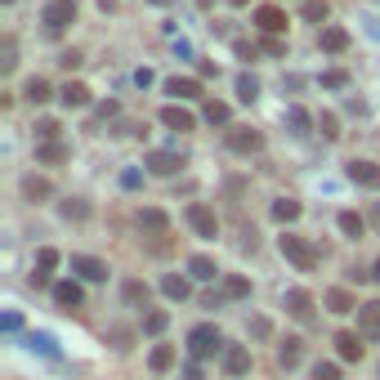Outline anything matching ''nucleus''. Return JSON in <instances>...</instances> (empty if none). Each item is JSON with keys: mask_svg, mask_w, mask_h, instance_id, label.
Here are the masks:
<instances>
[{"mask_svg": "<svg viewBox=\"0 0 380 380\" xmlns=\"http://www.w3.org/2000/svg\"><path fill=\"white\" fill-rule=\"evenodd\" d=\"M188 273L197 277V282H215V277H219V264L211 260V255H192V260H188Z\"/></svg>", "mask_w": 380, "mask_h": 380, "instance_id": "393cba45", "label": "nucleus"}, {"mask_svg": "<svg viewBox=\"0 0 380 380\" xmlns=\"http://www.w3.org/2000/svg\"><path fill=\"white\" fill-rule=\"evenodd\" d=\"M188 224H192V232H197V237H206V242L219 237V219H215L211 206H202V202L188 206Z\"/></svg>", "mask_w": 380, "mask_h": 380, "instance_id": "20e7f679", "label": "nucleus"}, {"mask_svg": "<svg viewBox=\"0 0 380 380\" xmlns=\"http://www.w3.org/2000/svg\"><path fill=\"white\" fill-rule=\"evenodd\" d=\"M22 99H27V103H50V81L32 77L27 85H22Z\"/></svg>", "mask_w": 380, "mask_h": 380, "instance_id": "2f4dec72", "label": "nucleus"}, {"mask_svg": "<svg viewBox=\"0 0 380 380\" xmlns=\"http://www.w3.org/2000/svg\"><path fill=\"white\" fill-rule=\"evenodd\" d=\"M228 148L232 152H260L264 148V134L260 130H228Z\"/></svg>", "mask_w": 380, "mask_h": 380, "instance_id": "4468645a", "label": "nucleus"}, {"mask_svg": "<svg viewBox=\"0 0 380 380\" xmlns=\"http://www.w3.org/2000/svg\"><path fill=\"white\" fill-rule=\"evenodd\" d=\"M372 224H376V228H380V202H376V206H372Z\"/></svg>", "mask_w": 380, "mask_h": 380, "instance_id": "5fc2aeb1", "label": "nucleus"}, {"mask_svg": "<svg viewBox=\"0 0 380 380\" xmlns=\"http://www.w3.org/2000/svg\"><path fill=\"white\" fill-rule=\"evenodd\" d=\"M317 130H322V139H340V121H336V112H322V117H317Z\"/></svg>", "mask_w": 380, "mask_h": 380, "instance_id": "58836bf2", "label": "nucleus"}, {"mask_svg": "<svg viewBox=\"0 0 380 380\" xmlns=\"http://www.w3.org/2000/svg\"><path fill=\"white\" fill-rule=\"evenodd\" d=\"M162 126H166V130H192V126H197V117H192L188 107L170 103V107H162Z\"/></svg>", "mask_w": 380, "mask_h": 380, "instance_id": "2eb2a0df", "label": "nucleus"}, {"mask_svg": "<svg viewBox=\"0 0 380 380\" xmlns=\"http://www.w3.org/2000/svg\"><path fill=\"white\" fill-rule=\"evenodd\" d=\"M134 85H139V90H148V85H152V72L139 67V72H134Z\"/></svg>", "mask_w": 380, "mask_h": 380, "instance_id": "3c124183", "label": "nucleus"}, {"mask_svg": "<svg viewBox=\"0 0 380 380\" xmlns=\"http://www.w3.org/2000/svg\"><path fill=\"white\" fill-rule=\"evenodd\" d=\"M14 63H18V58H14V41H5V45H0V72H14Z\"/></svg>", "mask_w": 380, "mask_h": 380, "instance_id": "c03bdc74", "label": "nucleus"}, {"mask_svg": "<svg viewBox=\"0 0 380 380\" xmlns=\"http://www.w3.org/2000/svg\"><path fill=\"white\" fill-rule=\"evenodd\" d=\"M58 63L72 72V67H81V54H77V50H67V54H58Z\"/></svg>", "mask_w": 380, "mask_h": 380, "instance_id": "8fccbe9b", "label": "nucleus"}, {"mask_svg": "<svg viewBox=\"0 0 380 380\" xmlns=\"http://www.w3.org/2000/svg\"><path fill=\"white\" fill-rule=\"evenodd\" d=\"M345 175L358 183V188H380V166H376V162H362V157H353V162L345 166Z\"/></svg>", "mask_w": 380, "mask_h": 380, "instance_id": "423d86ee", "label": "nucleus"}, {"mask_svg": "<svg viewBox=\"0 0 380 380\" xmlns=\"http://www.w3.org/2000/svg\"><path fill=\"white\" fill-rule=\"evenodd\" d=\"M58 99H63V107H90V85H85V81H67L63 90H58Z\"/></svg>", "mask_w": 380, "mask_h": 380, "instance_id": "6ab92c4d", "label": "nucleus"}, {"mask_svg": "<svg viewBox=\"0 0 380 380\" xmlns=\"http://www.w3.org/2000/svg\"><path fill=\"white\" fill-rule=\"evenodd\" d=\"M277 247H282V255H287V260L296 264L300 273H313V268H317V247H313L309 237H296V232H282V242H277Z\"/></svg>", "mask_w": 380, "mask_h": 380, "instance_id": "f03ea898", "label": "nucleus"}, {"mask_svg": "<svg viewBox=\"0 0 380 380\" xmlns=\"http://www.w3.org/2000/svg\"><path fill=\"white\" fill-rule=\"evenodd\" d=\"M237 99L255 103V99H260V81H255V77H237Z\"/></svg>", "mask_w": 380, "mask_h": 380, "instance_id": "c9c22d12", "label": "nucleus"}, {"mask_svg": "<svg viewBox=\"0 0 380 380\" xmlns=\"http://www.w3.org/2000/svg\"><path fill=\"white\" fill-rule=\"evenodd\" d=\"M166 94H170V99H179V103L202 99V81H192V77H170V81H166Z\"/></svg>", "mask_w": 380, "mask_h": 380, "instance_id": "1a4fd4ad", "label": "nucleus"}, {"mask_svg": "<svg viewBox=\"0 0 380 380\" xmlns=\"http://www.w3.org/2000/svg\"><path fill=\"white\" fill-rule=\"evenodd\" d=\"M162 291H166L170 300H188V296H192L188 277H179V273H166V277H162Z\"/></svg>", "mask_w": 380, "mask_h": 380, "instance_id": "c85d7f7f", "label": "nucleus"}, {"mask_svg": "<svg viewBox=\"0 0 380 380\" xmlns=\"http://www.w3.org/2000/svg\"><path fill=\"white\" fill-rule=\"evenodd\" d=\"M300 358H304V340L300 336H287V340H282V349H277V362L287 367V372H296Z\"/></svg>", "mask_w": 380, "mask_h": 380, "instance_id": "f3484780", "label": "nucleus"}, {"mask_svg": "<svg viewBox=\"0 0 380 380\" xmlns=\"http://www.w3.org/2000/svg\"><path fill=\"white\" fill-rule=\"evenodd\" d=\"M22 197H27V202H50V197H54L50 179H41V175H27V179H22Z\"/></svg>", "mask_w": 380, "mask_h": 380, "instance_id": "4be33fe9", "label": "nucleus"}, {"mask_svg": "<svg viewBox=\"0 0 380 380\" xmlns=\"http://www.w3.org/2000/svg\"><path fill=\"white\" fill-rule=\"evenodd\" d=\"M322 50L327 54H345L349 50V32L345 27H322Z\"/></svg>", "mask_w": 380, "mask_h": 380, "instance_id": "a878e982", "label": "nucleus"}, {"mask_svg": "<svg viewBox=\"0 0 380 380\" xmlns=\"http://www.w3.org/2000/svg\"><path fill=\"white\" fill-rule=\"evenodd\" d=\"M27 349L45 353V358H58V345H54V336H45V331H32V336H27Z\"/></svg>", "mask_w": 380, "mask_h": 380, "instance_id": "473e14b6", "label": "nucleus"}, {"mask_svg": "<svg viewBox=\"0 0 380 380\" xmlns=\"http://www.w3.org/2000/svg\"><path fill=\"white\" fill-rule=\"evenodd\" d=\"M304 18H313V22H327V5H322V0H309V5H304Z\"/></svg>", "mask_w": 380, "mask_h": 380, "instance_id": "a18cd8bd", "label": "nucleus"}, {"mask_svg": "<svg viewBox=\"0 0 380 380\" xmlns=\"http://www.w3.org/2000/svg\"><path fill=\"white\" fill-rule=\"evenodd\" d=\"M228 103H219V99H211V103H206V121H211V126H228Z\"/></svg>", "mask_w": 380, "mask_h": 380, "instance_id": "4c0bfd02", "label": "nucleus"}, {"mask_svg": "<svg viewBox=\"0 0 380 380\" xmlns=\"http://www.w3.org/2000/svg\"><path fill=\"white\" fill-rule=\"evenodd\" d=\"M268 331H273V327H268V317H251V336L255 340H268Z\"/></svg>", "mask_w": 380, "mask_h": 380, "instance_id": "49530a36", "label": "nucleus"}, {"mask_svg": "<svg viewBox=\"0 0 380 380\" xmlns=\"http://www.w3.org/2000/svg\"><path fill=\"white\" fill-rule=\"evenodd\" d=\"M72 273H81L85 282H103L107 277V264L94 260V255H72Z\"/></svg>", "mask_w": 380, "mask_h": 380, "instance_id": "f8f14e48", "label": "nucleus"}, {"mask_svg": "<svg viewBox=\"0 0 380 380\" xmlns=\"http://www.w3.org/2000/svg\"><path fill=\"white\" fill-rule=\"evenodd\" d=\"M300 211H304V206H300L296 197H277V202H273V219H277V224H296Z\"/></svg>", "mask_w": 380, "mask_h": 380, "instance_id": "bb28decb", "label": "nucleus"}, {"mask_svg": "<svg viewBox=\"0 0 380 380\" xmlns=\"http://www.w3.org/2000/svg\"><path fill=\"white\" fill-rule=\"evenodd\" d=\"M287 126L296 130V134H309V130L317 126V121H313L309 112H304V107H287Z\"/></svg>", "mask_w": 380, "mask_h": 380, "instance_id": "72a5a7b5", "label": "nucleus"}, {"mask_svg": "<svg viewBox=\"0 0 380 380\" xmlns=\"http://www.w3.org/2000/svg\"><path fill=\"white\" fill-rule=\"evenodd\" d=\"M36 162L41 166H58V162H67V143H41V148H36Z\"/></svg>", "mask_w": 380, "mask_h": 380, "instance_id": "cd10ccee", "label": "nucleus"}, {"mask_svg": "<svg viewBox=\"0 0 380 380\" xmlns=\"http://www.w3.org/2000/svg\"><path fill=\"white\" fill-rule=\"evenodd\" d=\"M232 50H237V58H247V63H251L255 54H260V50H255V45H251V41H232Z\"/></svg>", "mask_w": 380, "mask_h": 380, "instance_id": "09e8293b", "label": "nucleus"}, {"mask_svg": "<svg viewBox=\"0 0 380 380\" xmlns=\"http://www.w3.org/2000/svg\"><path fill=\"white\" fill-rule=\"evenodd\" d=\"M228 5H237V9H242V5H251V0H228Z\"/></svg>", "mask_w": 380, "mask_h": 380, "instance_id": "6e6d98bb", "label": "nucleus"}, {"mask_svg": "<svg viewBox=\"0 0 380 380\" xmlns=\"http://www.w3.org/2000/svg\"><path fill=\"white\" fill-rule=\"evenodd\" d=\"M0 327H5L9 336H18V331H22V317H18V313H5V317H0Z\"/></svg>", "mask_w": 380, "mask_h": 380, "instance_id": "de8ad7c7", "label": "nucleus"}, {"mask_svg": "<svg viewBox=\"0 0 380 380\" xmlns=\"http://www.w3.org/2000/svg\"><path fill=\"white\" fill-rule=\"evenodd\" d=\"M358 327H362V336L380 340V300H367L358 309Z\"/></svg>", "mask_w": 380, "mask_h": 380, "instance_id": "a211bd4d", "label": "nucleus"}, {"mask_svg": "<svg viewBox=\"0 0 380 380\" xmlns=\"http://www.w3.org/2000/svg\"><path fill=\"white\" fill-rule=\"evenodd\" d=\"M139 228L148 232V237H166L170 219H166V211H157V206H148V211H139Z\"/></svg>", "mask_w": 380, "mask_h": 380, "instance_id": "dca6fc26", "label": "nucleus"}, {"mask_svg": "<svg viewBox=\"0 0 380 380\" xmlns=\"http://www.w3.org/2000/svg\"><path fill=\"white\" fill-rule=\"evenodd\" d=\"M121 300L126 304H134V309H148V300H152V291H148V282H126V287H121Z\"/></svg>", "mask_w": 380, "mask_h": 380, "instance_id": "412c9836", "label": "nucleus"}, {"mask_svg": "<svg viewBox=\"0 0 380 380\" xmlns=\"http://www.w3.org/2000/svg\"><path fill=\"white\" fill-rule=\"evenodd\" d=\"M255 22H260V32H268V36L287 32V14H282L277 5H260V9H255Z\"/></svg>", "mask_w": 380, "mask_h": 380, "instance_id": "ddd939ff", "label": "nucleus"}, {"mask_svg": "<svg viewBox=\"0 0 380 380\" xmlns=\"http://www.w3.org/2000/svg\"><path fill=\"white\" fill-rule=\"evenodd\" d=\"M148 367H152L157 376H162V372H170V367H175V349H170V345H157V349L148 353Z\"/></svg>", "mask_w": 380, "mask_h": 380, "instance_id": "7c9ffc66", "label": "nucleus"}, {"mask_svg": "<svg viewBox=\"0 0 380 380\" xmlns=\"http://www.w3.org/2000/svg\"><path fill=\"white\" fill-rule=\"evenodd\" d=\"M224 336H219V327L215 322H202V327H192L188 331V353H192V362H206V358H215V353H224Z\"/></svg>", "mask_w": 380, "mask_h": 380, "instance_id": "f257e3e1", "label": "nucleus"}, {"mask_svg": "<svg viewBox=\"0 0 380 380\" xmlns=\"http://www.w3.org/2000/svg\"><path fill=\"white\" fill-rule=\"evenodd\" d=\"M54 268H58V251H54V247H41V255H36V273H32V282H36V287H50Z\"/></svg>", "mask_w": 380, "mask_h": 380, "instance_id": "9b49d317", "label": "nucleus"}, {"mask_svg": "<svg viewBox=\"0 0 380 380\" xmlns=\"http://www.w3.org/2000/svg\"><path fill=\"white\" fill-rule=\"evenodd\" d=\"M282 304H287V313L300 317V322H309V317H313V296H309V291H300V287H291Z\"/></svg>", "mask_w": 380, "mask_h": 380, "instance_id": "6e6552de", "label": "nucleus"}, {"mask_svg": "<svg viewBox=\"0 0 380 380\" xmlns=\"http://www.w3.org/2000/svg\"><path fill=\"white\" fill-rule=\"evenodd\" d=\"M152 5H170V0H152Z\"/></svg>", "mask_w": 380, "mask_h": 380, "instance_id": "13d9d810", "label": "nucleus"}, {"mask_svg": "<svg viewBox=\"0 0 380 380\" xmlns=\"http://www.w3.org/2000/svg\"><path fill=\"white\" fill-rule=\"evenodd\" d=\"M340 232H345V237H362V232H367V219H362L358 211H345V215H340Z\"/></svg>", "mask_w": 380, "mask_h": 380, "instance_id": "f704fd0d", "label": "nucleus"}, {"mask_svg": "<svg viewBox=\"0 0 380 380\" xmlns=\"http://www.w3.org/2000/svg\"><path fill=\"white\" fill-rule=\"evenodd\" d=\"M54 304H58V309H81V304H85L81 282H54Z\"/></svg>", "mask_w": 380, "mask_h": 380, "instance_id": "9d476101", "label": "nucleus"}, {"mask_svg": "<svg viewBox=\"0 0 380 380\" xmlns=\"http://www.w3.org/2000/svg\"><path fill=\"white\" fill-rule=\"evenodd\" d=\"M372 277H376V282H380V264H376V268H372Z\"/></svg>", "mask_w": 380, "mask_h": 380, "instance_id": "4d7b16f0", "label": "nucleus"}, {"mask_svg": "<svg viewBox=\"0 0 380 380\" xmlns=\"http://www.w3.org/2000/svg\"><path fill=\"white\" fill-rule=\"evenodd\" d=\"M327 309L331 313H358L362 304L353 300V291H345V287H336V291H327Z\"/></svg>", "mask_w": 380, "mask_h": 380, "instance_id": "aec40b11", "label": "nucleus"}, {"mask_svg": "<svg viewBox=\"0 0 380 380\" xmlns=\"http://www.w3.org/2000/svg\"><path fill=\"white\" fill-rule=\"evenodd\" d=\"M264 50L273 54V58H282V54H287V50H282V41H273V36H268V41H264Z\"/></svg>", "mask_w": 380, "mask_h": 380, "instance_id": "864d4df0", "label": "nucleus"}, {"mask_svg": "<svg viewBox=\"0 0 380 380\" xmlns=\"http://www.w3.org/2000/svg\"><path fill=\"white\" fill-rule=\"evenodd\" d=\"M121 188H130V192H134V188H143V170H134V166H130V170H121Z\"/></svg>", "mask_w": 380, "mask_h": 380, "instance_id": "37998d69", "label": "nucleus"}, {"mask_svg": "<svg viewBox=\"0 0 380 380\" xmlns=\"http://www.w3.org/2000/svg\"><path fill=\"white\" fill-rule=\"evenodd\" d=\"M219 362H224V376H247L251 372V349L247 345H228L219 353Z\"/></svg>", "mask_w": 380, "mask_h": 380, "instance_id": "0eeeda50", "label": "nucleus"}, {"mask_svg": "<svg viewBox=\"0 0 380 380\" xmlns=\"http://www.w3.org/2000/svg\"><path fill=\"white\" fill-rule=\"evenodd\" d=\"M58 211H63V219H72V224H85V219H90V202H85V197H67Z\"/></svg>", "mask_w": 380, "mask_h": 380, "instance_id": "c756f323", "label": "nucleus"}, {"mask_svg": "<svg viewBox=\"0 0 380 380\" xmlns=\"http://www.w3.org/2000/svg\"><path fill=\"white\" fill-rule=\"evenodd\" d=\"M349 72H322V90H345Z\"/></svg>", "mask_w": 380, "mask_h": 380, "instance_id": "ea45409f", "label": "nucleus"}, {"mask_svg": "<svg viewBox=\"0 0 380 380\" xmlns=\"http://www.w3.org/2000/svg\"><path fill=\"white\" fill-rule=\"evenodd\" d=\"M166 322H170V313H162V309L143 313V331H148V336H162V331H166Z\"/></svg>", "mask_w": 380, "mask_h": 380, "instance_id": "e433bc0d", "label": "nucleus"}, {"mask_svg": "<svg viewBox=\"0 0 380 380\" xmlns=\"http://www.w3.org/2000/svg\"><path fill=\"white\" fill-rule=\"evenodd\" d=\"M336 353L345 362H362V345H358V336H353V331H340L336 336Z\"/></svg>", "mask_w": 380, "mask_h": 380, "instance_id": "b1692460", "label": "nucleus"}, {"mask_svg": "<svg viewBox=\"0 0 380 380\" xmlns=\"http://www.w3.org/2000/svg\"><path fill=\"white\" fill-rule=\"evenodd\" d=\"M36 134H41V143H54L58 139V121H50V117L36 121Z\"/></svg>", "mask_w": 380, "mask_h": 380, "instance_id": "a19ab883", "label": "nucleus"}, {"mask_svg": "<svg viewBox=\"0 0 380 380\" xmlns=\"http://www.w3.org/2000/svg\"><path fill=\"white\" fill-rule=\"evenodd\" d=\"M183 380H202V362H188V367H183Z\"/></svg>", "mask_w": 380, "mask_h": 380, "instance_id": "603ef678", "label": "nucleus"}, {"mask_svg": "<svg viewBox=\"0 0 380 380\" xmlns=\"http://www.w3.org/2000/svg\"><path fill=\"white\" fill-rule=\"evenodd\" d=\"M313 380H340V367L336 362H313Z\"/></svg>", "mask_w": 380, "mask_h": 380, "instance_id": "79ce46f5", "label": "nucleus"}, {"mask_svg": "<svg viewBox=\"0 0 380 380\" xmlns=\"http://www.w3.org/2000/svg\"><path fill=\"white\" fill-rule=\"evenodd\" d=\"M41 22H45L50 32L72 27V22H77V0H50V5H45V14H41Z\"/></svg>", "mask_w": 380, "mask_h": 380, "instance_id": "7ed1b4c3", "label": "nucleus"}, {"mask_svg": "<svg viewBox=\"0 0 380 380\" xmlns=\"http://www.w3.org/2000/svg\"><path fill=\"white\" fill-rule=\"evenodd\" d=\"M219 296H224V300H242V296H251V277L228 273L224 282H219Z\"/></svg>", "mask_w": 380, "mask_h": 380, "instance_id": "5701e85b", "label": "nucleus"}, {"mask_svg": "<svg viewBox=\"0 0 380 380\" xmlns=\"http://www.w3.org/2000/svg\"><path fill=\"white\" fill-rule=\"evenodd\" d=\"M152 170V175H162V179H170V175H179L183 170V152H170V148H162V152H148V162H143Z\"/></svg>", "mask_w": 380, "mask_h": 380, "instance_id": "39448f33", "label": "nucleus"}]
</instances>
